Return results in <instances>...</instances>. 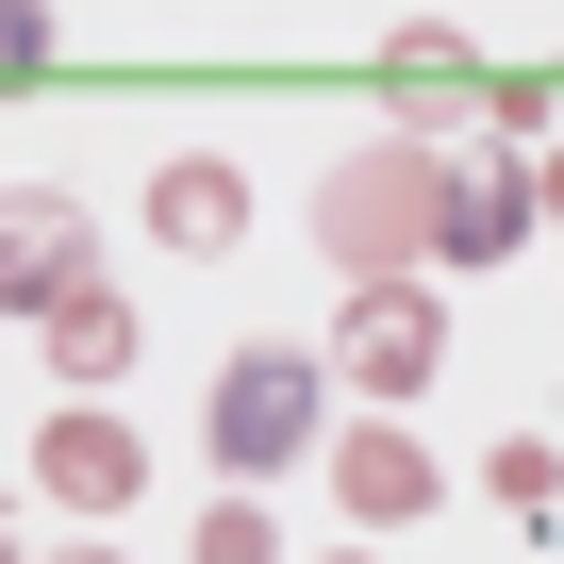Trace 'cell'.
<instances>
[{"label":"cell","instance_id":"6da1fadb","mask_svg":"<svg viewBox=\"0 0 564 564\" xmlns=\"http://www.w3.org/2000/svg\"><path fill=\"white\" fill-rule=\"evenodd\" d=\"M316 249H333L349 282H415V265L448 249V150H415V133L349 150V166L316 183Z\"/></svg>","mask_w":564,"mask_h":564},{"label":"cell","instance_id":"7a4b0ae2","mask_svg":"<svg viewBox=\"0 0 564 564\" xmlns=\"http://www.w3.org/2000/svg\"><path fill=\"white\" fill-rule=\"evenodd\" d=\"M316 415H333V382H316L300 349H232V366L199 382V448H216V481L300 465V448H316Z\"/></svg>","mask_w":564,"mask_h":564},{"label":"cell","instance_id":"3957f363","mask_svg":"<svg viewBox=\"0 0 564 564\" xmlns=\"http://www.w3.org/2000/svg\"><path fill=\"white\" fill-rule=\"evenodd\" d=\"M333 366H349L366 399H415V382L448 366V300H415V282H366L349 333H333Z\"/></svg>","mask_w":564,"mask_h":564},{"label":"cell","instance_id":"277c9868","mask_svg":"<svg viewBox=\"0 0 564 564\" xmlns=\"http://www.w3.org/2000/svg\"><path fill=\"white\" fill-rule=\"evenodd\" d=\"M34 481H51V498H67V514H117V498H133V481H150V432H117V415H100V399H67V415H51V432H34Z\"/></svg>","mask_w":564,"mask_h":564},{"label":"cell","instance_id":"5b68a950","mask_svg":"<svg viewBox=\"0 0 564 564\" xmlns=\"http://www.w3.org/2000/svg\"><path fill=\"white\" fill-rule=\"evenodd\" d=\"M67 282H100V265H84V216H67L51 183H18V199H0V316H51Z\"/></svg>","mask_w":564,"mask_h":564},{"label":"cell","instance_id":"8992f818","mask_svg":"<svg viewBox=\"0 0 564 564\" xmlns=\"http://www.w3.org/2000/svg\"><path fill=\"white\" fill-rule=\"evenodd\" d=\"M514 232H531V166L514 150H448V249L432 265H498Z\"/></svg>","mask_w":564,"mask_h":564},{"label":"cell","instance_id":"52a82bcc","mask_svg":"<svg viewBox=\"0 0 564 564\" xmlns=\"http://www.w3.org/2000/svg\"><path fill=\"white\" fill-rule=\"evenodd\" d=\"M333 498L366 531H399V514H432V448L415 432H333Z\"/></svg>","mask_w":564,"mask_h":564},{"label":"cell","instance_id":"ba28073f","mask_svg":"<svg viewBox=\"0 0 564 564\" xmlns=\"http://www.w3.org/2000/svg\"><path fill=\"white\" fill-rule=\"evenodd\" d=\"M34 333H51V366H67V382H84V399H100V382H117V366H133V333H150V316H133V300H117V282H67V300H51V316H34Z\"/></svg>","mask_w":564,"mask_h":564},{"label":"cell","instance_id":"9c48e42d","mask_svg":"<svg viewBox=\"0 0 564 564\" xmlns=\"http://www.w3.org/2000/svg\"><path fill=\"white\" fill-rule=\"evenodd\" d=\"M150 232H166V249H232V232H249V183H232L216 150H183V166H150Z\"/></svg>","mask_w":564,"mask_h":564},{"label":"cell","instance_id":"30bf717a","mask_svg":"<svg viewBox=\"0 0 564 564\" xmlns=\"http://www.w3.org/2000/svg\"><path fill=\"white\" fill-rule=\"evenodd\" d=\"M382 84L415 100V150H448V117H481V67L448 34H382Z\"/></svg>","mask_w":564,"mask_h":564},{"label":"cell","instance_id":"8fae6325","mask_svg":"<svg viewBox=\"0 0 564 564\" xmlns=\"http://www.w3.org/2000/svg\"><path fill=\"white\" fill-rule=\"evenodd\" d=\"M481 481H498V514H531V531L564 514V448H547V432H514V448H498Z\"/></svg>","mask_w":564,"mask_h":564},{"label":"cell","instance_id":"7c38bea8","mask_svg":"<svg viewBox=\"0 0 564 564\" xmlns=\"http://www.w3.org/2000/svg\"><path fill=\"white\" fill-rule=\"evenodd\" d=\"M183 564H282V531H265V498L232 481V498H216V514L183 531Z\"/></svg>","mask_w":564,"mask_h":564},{"label":"cell","instance_id":"4fadbf2b","mask_svg":"<svg viewBox=\"0 0 564 564\" xmlns=\"http://www.w3.org/2000/svg\"><path fill=\"white\" fill-rule=\"evenodd\" d=\"M51 67V18H34V0H0V84H34Z\"/></svg>","mask_w":564,"mask_h":564},{"label":"cell","instance_id":"5bb4252c","mask_svg":"<svg viewBox=\"0 0 564 564\" xmlns=\"http://www.w3.org/2000/svg\"><path fill=\"white\" fill-rule=\"evenodd\" d=\"M514 166H531V216H564V133H531Z\"/></svg>","mask_w":564,"mask_h":564},{"label":"cell","instance_id":"9a60e30c","mask_svg":"<svg viewBox=\"0 0 564 564\" xmlns=\"http://www.w3.org/2000/svg\"><path fill=\"white\" fill-rule=\"evenodd\" d=\"M51 564H117V547H51Z\"/></svg>","mask_w":564,"mask_h":564},{"label":"cell","instance_id":"2e32d148","mask_svg":"<svg viewBox=\"0 0 564 564\" xmlns=\"http://www.w3.org/2000/svg\"><path fill=\"white\" fill-rule=\"evenodd\" d=\"M0 564H18V547H0Z\"/></svg>","mask_w":564,"mask_h":564}]
</instances>
